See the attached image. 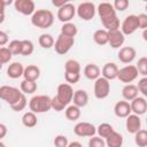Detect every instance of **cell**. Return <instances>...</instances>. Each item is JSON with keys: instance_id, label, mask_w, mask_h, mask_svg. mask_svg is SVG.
Listing matches in <instances>:
<instances>
[{"instance_id": "23", "label": "cell", "mask_w": 147, "mask_h": 147, "mask_svg": "<svg viewBox=\"0 0 147 147\" xmlns=\"http://www.w3.org/2000/svg\"><path fill=\"white\" fill-rule=\"evenodd\" d=\"M101 75V70L99 68V65H96L95 63H88L85 65L84 68V76L90 79V80H95L100 77Z\"/></svg>"}, {"instance_id": "24", "label": "cell", "mask_w": 147, "mask_h": 147, "mask_svg": "<svg viewBox=\"0 0 147 147\" xmlns=\"http://www.w3.org/2000/svg\"><path fill=\"white\" fill-rule=\"evenodd\" d=\"M139 94L138 92V88H137V85H133V84H125L124 87L122 88V96H123V100L125 101H132L134 98H137Z\"/></svg>"}, {"instance_id": "37", "label": "cell", "mask_w": 147, "mask_h": 147, "mask_svg": "<svg viewBox=\"0 0 147 147\" xmlns=\"http://www.w3.org/2000/svg\"><path fill=\"white\" fill-rule=\"evenodd\" d=\"M7 48L10 51V53L13 55H21V51H22V40H11L10 42H8Z\"/></svg>"}, {"instance_id": "42", "label": "cell", "mask_w": 147, "mask_h": 147, "mask_svg": "<svg viewBox=\"0 0 147 147\" xmlns=\"http://www.w3.org/2000/svg\"><path fill=\"white\" fill-rule=\"evenodd\" d=\"M64 79L68 84L72 85L79 82L80 79V74H71V72H64Z\"/></svg>"}, {"instance_id": "21", "label": "cell", "mask_w": 147, "mask_h": 147, "mask_svg": "<svg viewBox=\"0 0 147 147\" xmlns=\"http://www.w3.org/2000/svg\"><path fill=\"white\" fill-rule=\"evenodd\" d=\"M23 77L26 80L37 82V79L40 77V69H39V67H37L34 64L26 65L24 68V71H23Z\"/></svg>"}, {"instance_id": "8", "label": "cell", "mask_w": 147, "mask_h": 147, "mask_svg": "<svg viewBox=\"0 0 147 147\" xmlns=\"http://www.w3.org/2000/svg\"><path fill=\"white\" fill-rule=\"evenodd\" d=\"M57 98V100L64 106H69V103L72 101V96H74V88L70 84L68 83H62L57 86V93L55 95Z\"/></svg>"}, {"instance_id": "5", "label": "cell", "mask_w": 147, "mask_h": 147, "mask_svg": "<svg viewBox=\"0 0 147 147\" xmlns=\"http://www.w3.org/2000/svg\"><path fill=\"white\" fill-rule=\"evenodd\" d=\"M95 13H96V7L93 2L90 1L80 2L76 8V14L83 21H91L95 16Z\"/></svg>"}, {"instance_id": "6", "label": "cell", "mask_w": 147, "mask_h": 147, "mask_svg": "<svg viewBox=\"0 0 147 147\" xmlns=\"http://www.w3.org/2000/svg\"><path fill=\"white\" fill-rule=\"evenodd\" d=\"M75 44V38H70V37H65L63 34H59V37L56 38L55 42H54V49L59 55H64L67 54L74 46Z\"/></svg>"}, {"instance_id": "45", "label": "cell", "mask_w": 147, "mask_h": 147, "mask_svg": "<svg viewBox=\"0 0 147 147\" xmlns=\"http://www.w3.org/2000/svg\"><path fill=\"white\" fill-rule=\"evenodd\" d=\"M69 144L68 138L63 134H59L54 138V146L55 147H67Z\"/></svg>"}, {"instance_id": "17", "label": "cell", "mask_w": 147, "mask_h": 147, "mask_svg": "<svg viewBox=\"0 0 147 147\" xmlns=\"http://www.w3.org/2000/svg\"><path fill=\"white\" fill-rule=\"evenodd\" d=\"M114 113L117 117L119 118H126L131 113V107H130V102L125 101V100H121L117 101L114 106Z\"/></svg>"}, {"instance_id": "29", "label": "cell", "mask_w": 147, "mask_h": 147, "mask_svg": "<svg viewBox=\"0 0 147 147\" xmlns=\"http://www.w3.org/2000/svg\"><path fill=\"white\" fill-rule=\"evenodd\" d=\"M38 123V119H37V115L32 111H26L24 113V115L22 116V124L25 126V127H34Z\"/></svg>"}, {"instance_id": "13", "label": "cell", "mask_w": 147, "mask_h": 147, "mask_svg": "<svg viewBox=\"0 0 147 147\" xmlns=\"http://www.w3.org/2000/svg\"><path fill=\"white\" fill-rule=\"evenodd\" d=\"M136 55H137V51H136L134 47H132V46H124V47L119 48L117 57H118V60L122 63L130 64L136 59Z\"/></svg>"}, {"instance_id": "2", "label": "cell", "mask_w": 147, "mask_h": 147, "mask_svg": "<svg viewBox=\"0 0 147 147\" xmlns=\"http://www.w3.org/2000/svg\"><path fill=\"white\" fill-rule=\"evenodd\" d=\"M29 108L30 111L34 114H42L47 113L52 109V98L48 95H34L29 101Z\"/></svg>"}, {"instance_id": "43", "label": "cell", "mask_w": 147, "mask_h": 147, "mask_svg": "<svg viewBox=\"0 0 147 147\" xmlns=\"http://www.w3.org/2000/svg\"><path fill=\"white\" fill-rule=\"evenodd\" d=\"M113 7L116 11H124L129 7V1L127 0H115L113 3Z\"/></svg>"}, {"instance_id": "39", "label": "cell", "mask_w": 147, "mask_h": 147, "mask_svg": "<svg viewBox=\"0 0 147 147\" xmlns=\"http://www.w3.org/2000/svg\"><path fill=\"white\" fill-rule=\"evenodd\" d=\"M26 105H28V100H26L25 94H23L16 103H14V105H11V106H10V108H11L14 111H17V113H18V111L24 110V108L26 107Z\"/></svg>"}, {"instance_id": "49", "label": "cell", "mask_w": 147, "mask_h": 147, "mask_svg": "<svg viewBox=\"0 0 147 147\" xmlns=\"http://www.w3.org/2000/svg\"><path fill=\"white\" fill-rule=\"evenodd\" d=\"M7 132H8V129H7V126H6L5 124L0 123V140L7 136Z\"/></svg>"}, {"instance_id": "30", "label": "cell", "mask_w": 147, "mask_h": 147, "mask_svg": "<svg viewBox=\"0 0 147 147\" xmlns=\"http://www.w3.org/2000/svg\"><path fill=\"white\" fill-rule=\"evenodd\" d=\"M80 108H78L75 105L67 106V108L64 109V115L69 121H77L80 117Z\"/></svg>"}, {"instance_id": "31", "label": "cell", "mask_w": 147, "mask_h": 147, "mask_svg": "<svg viewBox=\"0 0 147 147\" xmlns=\"http://www.w3.org/2000/svg\"><path fill=\"white\" fill-rule=\"evenodd\" d=\"M114 131H115V130H114L113 125L109 124V123H101V124L96 127V133H98L99 137L102 138V139H106L107 137H109Z\"/></svg>"}, {"instance_id": "4", "label": "cell", "mask_w": 147, "mask_h": 147, "mask_svg": "<svg viewBox=\"0 0 147 147\" xmlns=\"http://www.w3.org/2000/svg\"><path fill=\"white\" fill-rule=\"evenodd\" d=\"M138 75L139 74H138L136 65L127 64V65L118 69L117 79H119V82H122L124 84H131L132 82H134L138 78Z\"/></svg>"}, {"instance_id": "7", "label": "cell", "mask_w": 147, "mask_h": 147, "mask_svg": "<svg viewBox=\"0 0 147 147\" xmlns=\"http://www.w3.org/2000/svg\"><path fill=\"white\" fill-rule=\"evenodd\" d=\"M94 96L99 100L106 99L110 93V82L103 77H99L94 80Z\"/></svg>"}, {"instance_id": "11", "label": "cell", "mask_w": 147, "mask_h": 147, "mask_svg": "<svg viewBox=\"0 0 147 147\" xmlns=\"http://www.w3.org/2000/svg\"><path fill=\"white\" fill-rule=\"evenodd\" d=\"M74 132L76 136L78 137H93L96 133V127L88 122H79L75 125L74 127Z\"/></svg>"}, {"instance_id": "46", "label": "cell", "mask_w": 147, "mask_h": 147, "mask_svg": "<svg viewBox=\"0 0 147 147\" xmlns=\"http://www.w3.org/2000/svg\"><path fill=\"white\" fill-rule=\"evenodd\" d=\"M138 20V29H147V15L146 14H139L137 15Z\"/></svg>"}, {"instance_id": "38", "label": "cell", "mask_w": 147, "mask_h": 147, "mask_svg": "<svg viewBox=\"0 0 147 147\" xmlns=\"http://www.w3.org/2000/svg\"><path fill=\"white\" fill-rule=\"evenodd\" d=\"M136 68H137L139 75H142L144 77H146V75H147V57L146 56L140 57L138 60V63H137Z\"/></svg>"}, {"instance_id": "53", "label": "cell", "mask_w": 147, "mask_h": 147, "mask_svg": "<svg viewBox=\"0 0 147 147\" xmlns=\"http://www.w3.org/2000/svg\"><path fill=\"white\" fill-rule=\"evenodd\" d=\"M142 38H144V40H147V29L144 30V32H142Z\"/></svg>"}, {"instance_id": "27", "label": "cell", "mask_w": 147, "mask_h": 147, "mask_svg": "<svg viewBox=\"0 0 147 147\" xmlns=\"http://www.w3.org/2000/svg\"><path fill=\"white\" fill-rule=\"evenodd\" d=\"M93 40L96 45H100V46L107 45L108 44V31H106L105 29H98L93 33Z\"/></svg>"}, {"instance_id": "3", "label": "cell", "mask_w": 147, "mask_h": 147, "mask_svg": "<svg viewBox=\"0 0 147 147\" xmlns=\"http://www.w3.org/2000/svg\"><path fill=\"white\" fill-rule=\"evenodd\" d=\"M22 95H23V93L17 87L9 86V85L0 86V100L6 101L9 106L16 103Z\"/></svg>"}, {"instance_id": "32", "label": "cell", "mask_w": 147, "mask_h": 147, "mask_svg": "<svg viewBox=\"0 0 147 147\" xmlns=\"http://www.w3.org/2000/svg\"><path fill=\"white\" fill-rule=\"evenodd\" d=\"M20 87H21V92L23 94H33L37 91V83L23 79L21 82V86Z\"/></svg>"}, {"instance_id": "35", "label": "cell", "mask_w": 147, "mask_h": 147, "mask_svg": "<svg viewBox=\"0 0 147 147\" xmlns=\"http://www.w3.org/2000/svg\"><path fill=\"white\" fill-rule=\"evenodd\" d=\"M134 144L138 147L147 146V131L145 129H140L138 132L134 133Z\"/></svg>"}, {"instance_id": "22", "label": "cell", "mask_w": 147, "mask_h": 147, "mask_svg": "<svg viewBox=\"0 0 147 147\" xmlns=\"http://www.w3.org/2000/svg\"><path fill=\"white\" fill-rule=\"evenodd\" d=\"M72 101L74 105L77 106L78 108L85 107L88 102V94L85 90H77L74 92V96H72Z\"/></svg>"}, {"instance_id": "34", "label": "cell", "mask_w": 147, "mask_h": 147, "mask_svg": "<svg viewBox=\"0 0 147 147\" xmlns=\"http://www.w3.org/2000/svg\"><path fill=\"white\" fill-rule=\"evenodd\" d=\"M64 72L80 74V63L77 60L70 59L64 63Z\"/></svg>"}, {"instance_id": "44", "label": "cell", "mask_w": 147, "mask_h": 147, "mask_svg": "<svg viewBox=\"0 0 147 147\" xmlns=\"http://www.w3.org/2000/svg\"><path fill=\"white\" fill-rule=\"evenodd\" d=\"M138 92H140L144 98L147 96V77H142L141 79L138 80V85H137Z\"/></svg>"}, {"instance_id": "54", "label": "cell", "mask_w": 147, "mask_h": 147, "mask_svg": "<svg viewBox=\"0 0 147 147\" xmlns=\"http://www.w3.org/2000/svg\"><path fill=\"white\" fill-rule=\"evenodd\" d=\"M3 22H5V14H1L0 15V24L3 23Z\"/></svg>"}, {"instance_id": "25", "label": "cell", "mask_w": 147, "mask_h": 147, "mask_svg": "<svg viewBox=\"0 0 147 147\" xmlns=\"http://www.w3.org/2000/svg\"><path fill=\"white\" fill-rule=\"evenodd\" d=\"M105 142H106L107 147H122L123 142H124V139H123V136L119 132L114 131L109 137L106 138Z\"/></svg>"}, {"instance_id": "50", "label": "cell", "mask_w": 147, "mask_h": 147, "mask_svg": "<svg viewBox=\"0 0 147 147\" xmlns=\"http://www.w3.org/2000/svg\"><path fill=\"white\" fill-rule=\"evenodd\" d=\"M67 2H68L67 0H52V5H53V6H55L57 9H59V8H61L62 6H64Z\"/></svg>"}, {"instance_id": "51", "label": "cell", "mask_w": 147, "mask_h": 147, "mask_svg": "<svg viewBox=\"0 0 147 147\" xmlns=\"http://www.w3.org/2000/svg\"><path fill=\"white\" fill-rule=\"evenodd\" d=\"M67 147H83V145L79 141H71V142L68 144Z\"/></svg>"}, {"instance_id": "12", "label": "cell", "mask_w": 147, "mask_h": 147, "mask_svg": "<svg viewBox=\"0 0 147 147\" xmlns=\"http://www.w3.org/2000/svg\"><path fill=\"white\" fill-rule=\"evenodd\" d=\"M14 7L16 11L21 13L22 15H32L36 11V6L32 0H15Z\"/></svg>"}, {"instance_id": "56", "label": "cell", "mask_w": 147, "mask_h": 147, "mask_svg": "<svg viewBox=\"0 0 147 147\" xmlns=\"http://www.w3.org/2000/svg\"><path fill=\"white\" fill-rule=\"evenodd\" d=\"M2 65H3V64H2V63H1V62H0V70H1V69H2Z\"/></svg>"}, {"instance_id": "47", "label": "cell", "mask_w": 147, "mask_h": 147, "mask_svg": "<svg viewBox=\"0 0 147 147\" xmlns=\"http://www.w3.org/2000/svg\"><path fill=\"white\" fill-rule=\"evenodd\" d=\"M52 109H54L55 111H62L63 109H65V107L57 100L56 96L52 98Z\"/></svg>"}, {"instance_id": "18", "label": "cell", "mask_w": 147, "mask_h": 147, "mask_svg": "<svg viewBox=\"0 0 147 147\" xmlns=\"http://www.w3.org/2000/svg\"><path fill=\"white\" fill-rule=\"evenodd\" d=\"M96 13L100 17V20H105L108 18L110 16H115L116 15V10L113 7V3L110 2H101L96 7Z\"/></svg>"}, {"instance_id": "33", "label": "cell", "mask_w": 147, "mask_h": 147, "mask_svg": "<svg viewBox=\"0 0 147 147\" xmlns=\"http://www.w3.org/2000/svg\"><path fill=\"white\" fill-rule=\"evenodd\" d=\"M38 42H39V45H40L42 48L48 49V48H51V47L54 46L55 40H54V38H53L52 34H49V33H42V34L39 36Z\"/></svg>"}, {"instance_id": "28", "label": "cell", "mask_w": 147, "mask_h": 147, "mask_svg": "<svg viewBox=\"0 0 147 147\" xmlns=\"http://www.w3.org/2000/svg\"><path fill=\"white\" fill-rule=\"evenodd\" d=\"M77 33H78V29L75 23L68 22V23H63V25L61 26V34H63L65 37L75 38Z\"/></svg>"}, {"instance_id": "16", "label": "cell", "mask_w": 147, "mask_h": 147, "mask_svg": "<svg viewBox=\"0 0 147 147\" xmlns=\"http://www.w3.org/2000/svg\"><path fill=\"white\" fill-rule=\"evenodd\" d=\"M125 129H126V131L129 133H132V134H134L136 132H138L141 129V119H140V116L134 115V114H130L126 117V121H125Z\"/></svg>"}, {"instance_id": "52", "label": "cell", "mask_w": 147, "mask_h": 147, "mask_svg": "<svg viewBox=\"0 0 147 147\" xmlns=\"http://www.w3.org/2000/svg\"><path fill=\"white\" fill-rule=\"evenodd\" d=\"M6 1L5 0H0V15L5 14V8H6Z\"/></svg>"}, {"instance_id": "26", "label": "cell", "mask_w": 147, "mask_h": 147, "mask_svg": "<svg viewBox=\"0 0 147 147\" xmlns=\"http://www.w3.org/2000/svg\"><path fill=\"white\" fill-rule=\"evenodd\" d=\"M101 23H102V25H103L106 31L118 30L119 26H121V22H119V18L117 17V15L110 16V17L105 18V20H101Z\"/></svg>"}, {"instance_id": "10", "label": "cell", "mask_w": 147, "mask_h": 147, "mask_svg": "<svg viewBox=\"0 0 147 147\" xmlns=\"http://www.w3.org/2000/svg\"><path fill=\"white\" fill-rule=\"evenodd\" d=\"M121 32L124 36H130L132 33H134L138 30V20H137V15H127L124 21L121 23Z\"/></svg>"}, {"instance_id": "55", "label": "cell", "mask_w": 147, "mask_h": 147, "mask_svg": "<svg viewBox=\"0 0 147 147\" xmlns=\"http://www.w3.org/2000/svg\"><path fill=\"white\" fill-rule=\"evenodd\" d=\"M0 147H6V145H5V144H3L1 140H0Z\"/></svg>"}, {"instance_id": "41", "label": "cell", "mask_w": 147, "mask_h": 147, "mask_svg": "<svg viewBox=\"0 0 147 147\" xmlns=\"http://www.w3.org/2000/svg\"><path fill=\"white\" fill-rule=\"evenodd\" d=\"M88 147H106V142L99 136H93L88 140Z\"/></svg>"}, {"instance_id": "15", "label": "cell", "mask_w": 147, "mask_h": 147, "mask_svg": "<svg viewBox=\"0 0 147 147\" xmlns=\"http://www.w3.org/2000/svg\"><path fill=\"white\" fill-rule=\"evenodd\" d=\"M125 41V36L121 32V30L108 31V44L113 48H121Z\"/></svg>"}, {"instance_id": "19", "label": "cell", "mask_w": 147, "mask_h": 147, "mask_svg": "<svg viewBox=\"0 0 147 147\" xmlns=\"http://www.w3.org/2000/svg\"><path fill=\"white\" fill-rule=\"evenodd\" d=\"M117 72H118L117 64L114 63V62H108L101 69V74H102L101 77H103V78H106L107 80L110 82V80L117 78Z\"/></svg>"}, {"instance_id": "40", "label": "cell", "mask_w": 147, "mask_h": 147, "mask_svg": "<svg viewBox=\"0 0 147 147\" xmlns=\"http://www.w3.org/2000/svg\"><path fill=\"white\" fill-rule=\"evenodd\" d=\"M11 57H13V54L10 53V51L7 47H0V62L2 64L9 63Z\"/></svg>"}, {"instance_id": "57", "label": "cell", "mask_w": 147, "mask_h": 147, "mask_svg": "<svg viewBox=\"0 0 147 147\" xmlns=\"http://www.w3.org/2000/svg\"><path fill=\"white\" fill-rule=\"evenodd\" d=\"M0 108H1V105H0Z\"/></svg>"}, {"instance_id": "9", "label": "cell", "mask_w": 147, "mask_h": 147, "mask_svg": "<svg viewBox=\"0 0 147 147\" xmlns=\"http://www.w3.org/2000/svg\"><path fill=\"white\" fill-rule=\"evenodd\" d=\"M75 15H76V7L71 2H67L64 6H62L61 8H59L57 9V14H56L59 21L62 22V23L70 22L74 18Z\"/></svg>"}, {"instance_id": "36", "label": "cell", "mask_w": 147, "mask_h": 147, "mask_svg": "<svg viewBox=\"0 0 147 147\" xmlns=\"http://www.w3.org/2000/svg\"><path fill=\"white\" fill-rule=\"evenodd\" d=\"M34 51V45L31 40L29 39H24L22 40V51H21V55L23 56H29L33 53Z\"/></svg>"}, {"instance_id": "20", "label": "cell", "mask_w": 147, "mask_h": 147, "mask_svg": "<svg viewBox=\"0 0 147 147\" xmlns=\"http://www.w3.org/2000/svg\"><path fill=\"white\" fill-rule=\"evenodd\" d=\"M23 71H24V67L22 63L13 62L7 68V76L11 79H17L23 76Z\"/></svg>"}, {"instance_id": "48", "label": "cell", "mask_w": 147, "mask_h": 147, "mask_svg": "<svg viewBox=\"0 0 147 147\" xmlns=\"http://www.w3.org/2000/svg\"><path fill=\"white\" fill-rule=\"evenodd\" d=\"M8 34L5 31L0 30V47H5V45H8Z\"/></svg>"}, {"instance_id": "14", "label": "cell", "mask_w": 147, "mask_h": 147, "mask_svg": "<svg viewBox=\"0 0 147 147\" xmlns=\"http://www.w3.org/2000/svg\"><path fill=\"white\" fill-rule=\"evenodd\" d=\"M130 107H131V113H133L134 115H144L147 111V100L144 96H137L134 98L131 102H130Z\"/></svg>"}, {"instance_id": "1", "label": "cell", "mask_w": 147, "mask_h": 147, "mask_svg": "<svg viewBox=\"0 0 147 147\" xmlns=\"http://www.w3.org/2000/svg\"><path fill=\"white\" fill-rule=\"evenodd\" d=\"M31 23L39 29H48L54 23V14L49 9H37L31 15Z\"/></svg>"}]
</instances>
